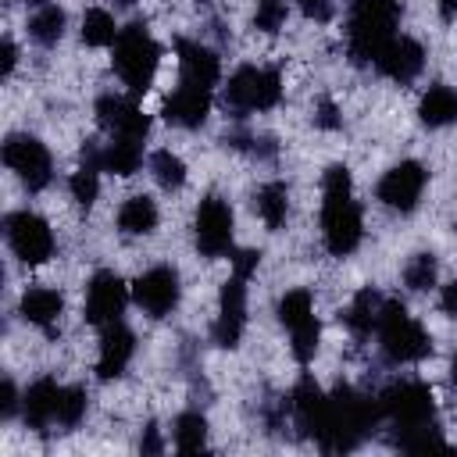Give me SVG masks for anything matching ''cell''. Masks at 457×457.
Here are the masks:
<instances>
[{
    "instance_id": "obj_1",
    "label": "cell",
    "mask_w": 457,
    "mask_h": 457,
    "mask_svg": "<svg viewBox=\"0 0 457 457\" xmlns=\"http://www.w3.org/2000/svg\"><path fill=\"white\" fill-rule=\"evenodd\" d=\"M321 239L332 257H350L364 239V211L346 164H328L321 175Z\"/></svg>"
},
{
    "instance_id": "obj_2",
    "label": "cell",
    "mask_w": 457,
    "mask_h": 457,
    "mask_svg": "<svg viewBox=\"0 0 457 457\" xmlns=\"http://www.w3.org/2000/svg\"><path fill=\"white\" fill-rule=\"evenodd\" d=\"M382 407H378V396H364L350 386H336L328 393V407H325V425L318 432V446L325 453H346V450H357L378 425H382Z\"/></svg>"
},
{
    "instance_id": "obj_3",
    "label": "cell",
    "mask_w": 457,
    "mask_h": 457,
    "mask_svg": "<svg viewBox=\"0 0 457 457\" xmlns=\"http://www.w3.org/2000/svg\"><path fill=\"white\" fill-rule=\"evenodd\" d=\"M403 7L396 0H350L346 21V54L357 68L375 64V57L396 39Z\"/></svg>"
},
{
    "instance_id": "obj_4",
    "label": "cell",
    "mask_w": 457,
    "mask_h": 457,
    "mask_svg": "<svg viewBox=\"0 0 457 457\" xmlns=\"http://www.w3.org/2000/svg\"><path fill=\"white\" fill-rule=\"evenodd\" d=\"M382 418L393 425V446L414 432L436 428V396L421 378H400L378 393Z\"/></svg>"
},
{
    "instance_id": "obj_5",
    "label": "cell",
    "mask_w": 457,
    "mask_h": 457,
    "mask_svg": "<svg viewBox=\"0 0 457 457\" xmlns=\"http://www.w3.org/2000/svg\"><path fill=\"white\" fill-rule=\"evenodd\" d=\"M111 64L132 96H143L154 86V75L161 64V43L150 36L146 21H129L118 32L114 46H111Z\"/></svg>"
},
{
    "instance_id": "obj_6",
    "label": "cell",
    "mask_w": 457,
    "mask_h": 457,
    "mask_svg": "<svg viewBox=\"0 0 457 457\" xmlns=\"http://www.w3.org/2000/svg\"><path fill=\"white\" fill-rule=\"evenodd\" d=\"M378 350L389 364H418L432 353V336L421 328V321H414L403 307V300H382L378 311Z\"/></svg>"
},
{
    "instance_id": "obj_7",
    "label": "cell",
    "mask_w": 457,
    "mask_h": 457,
    "mask_svg": "<svg viewBox=\"0 0 457 457\" xmlns=\"http://www.w3.org/2000/svg\"><path fill=\"white\" fill-rule=\"evenodd\" d=\"M278 100H282V79L275 68L243 64L225 82V111H232V118H246L253 111H271Z\"/></svg>"
},
{
    "instance_id": "obj_8",
    "label": "cell",
    "mask_w": 457,
    "mask_h": 457,
    "mask_svg": "<svg viewBox=\"0 0 457 457\" xmlns=\"http://www.w3.org/2000/svg\"><path fill=\"white\" fill-rule=\"evenodd\" d=\"M278 321L289 332V350L296 364H311L318 353V339H321V325L314 314V296L307 289H289L278 300Z\"/></svg>"
},
{
    "instance_id": "obj_9",
    "label": "cell",
    "mask_w": 457,
    "mask_h": 457,
    "mask_svg": "<svg viewBox=\"0 0 457 457\" xmlns=\"http://www.w3.org/2000/svg\"><path fill=\"white\" fill-rule=\"evenodd\" d=\"M0 154H4V164L14 171V179L29 193H43L54 182V157L43 139H36L29 132H11L0 146Z\"/></svg>"
},
{
    "instance_id": "obj_10",
    "label": "cell",
    "mask_w": 457,
    "mask_h": 457,
    "mask_svg": "<svg viewBox=\"0 0 457 457\" xmlns=\"http://www.w3.org/2000/svg\"><path fill=\"white\" fill-rule=\"evenodd\" d=\"M232 232H236V218H232L228 200L218 193H207L196 207V218H193V239H196L200 257H207V261L232 257V250H236Z\"/></svg>"
},
{
    "instance_id": "obj_11",
    "label": "cell",
    "mask_w": 457,
    "mask_h": 457,
    "mask_svg": "<svg viewBox=\"0 0 457 457\" xmlns=\"http://www.w3.org/2000/svg\"><path fill=\"white\" fill-rule=\"evenodd\" d=\"M4 239H7L11 253H14L21 264H29V268L46 264V261L54 257V250H57L46 218H39L36 211H11V214L4 218Z\"/></svg>"
},
{
    "instance_id": "obj_12",
    "label": "cell",
    "mask_w": 457,
    "mask_h": 457,
    "mask_svg": "<svg viewBox=\"0 0 457 457\" xmlns=\"http://www.w3.org/2000/svg\"><path fill=\"white\" fill-rule=\"evenodd\" d=\"M132 300H136V307H139L146 318H154V321L168 318V314L179 307V300H182V278H179V271H175L171 264L146 268V271L132 282Z\"/></svg>"
},
{
    "instance_id": "obj_13",
    "label": "cell",
    "mask_w": 457,
    "mask_h": 457,
    "mask_svg": "<svg viewBox=\"0 0 457 457\" xmlns=\"http://www.w3.org/2000/svg\"><path fill=\"white\" fill-rule=\"evenodd\" d=\"M129 296H132V289L125 286V278H121L118 271L100 268V271H93V278H89V286H86L82 318H86L89 325H96V328H107V325L121 321Z\"/></svg>"
},
{
    "instance_id": "obj_14",
    "label": "cell",
    "mask_w": 457,
    "mask_h": 457,
    "mask_svg": "<svg viewBox=\"0 0 457 457\" xmlns=\"http://www.w3.org/2000/svg\"><path fill=\"white\" fill-rule=\"evenodd\" d=\"M425 182H428V171H425L421 161H400V164H393V168L378 179L375 200H378L382 207L396 211V214H411V211L418 207L421 193H425Z\"/></svg>"
},
{
    "instance_id": "obj_15",
    "label": "cell",
    "mask_w": 457,
    "mask_h": 457,
    "mask_svg": "<svg viewBox=\"0 0 457 457\" xmlns=\"http://www.w3.org/2000/svg\"><path fill=\"white\" fill-rule=\"evenodd\" d=\"M243 328H246V278L232 275L218 289V314L211 325V339L221 350H236L243 339Z\"/></svg>"
},
{
    "instance_id": "obj_16",
    "label": "cell",
    "mask_w": 457,
    "mask_h": 457,
    "mask_svg": "<svg viewBox=\"0 0 457 457\" xmlns=\"http://www.w3.org/2000/svg\"><path fill=\"white\" fill-rule=\"evenodd\" d=\"M93 111H96V121L107 136H125V139H139V143L150 136V118L129 96L104 93V96H96Z\"/></svg>"
},
{
    "instance_id": "obj_17",
    "label": "cell",
    "mask_w": 457,
    "mask_h": 457,
    "mask_svg": "<svg viewBox=\"0 0 457 457\" xmlns=\"http://www.w3.org/2000/svg\"><path fill=\"white\" fill-rule=\"evenodd\" d=\"M175 54H179V82L214 93V86L221 82L218 54L200 39H175Z\"/></svg>"
},
{
    "instance_id": "obj_18",
    "label": "cell",
    "mask_w": 457,
    "mask_h": 457,
    "mask_svg": "<svg viewBox=\"0 0 457 457\" xmlns=\"http://www.w3.org/2000/svg\"><path fill=\"white\" fill-rule=\"evenodd\" d=\"M425 68V46L411 36H396L389 39V46L375 57V71L393 79L396 86H411Z\"/></svg>"
},
{
    "instance_id": "obj_19",
    "label": "cell",
    "mask_w": 457,
    "mask_h": 457,
    "mask_svg": "<svg viewBox=\"0 0 457 457\" xmlns=\"http://www.w3.org/2000/svg\"><path fill=\"white\" fill-rule=\"evenodd\" d=\"M289 400H293V428H296L303 439H318V432H321V425H325L328 393H321V386L303 371L300 382L293 386Z\"/></svg>"
},
{
    "instance_id": "obj_20",
    "label": "cell",
    "mask_w": 457,
    "mask_h": 457,
    "mask_svg": "<svg viewBox=\"0 0 457 457\" xmlns=\"http://www.w3.org/2000/svg\"><path fill=\"white\" fill-rule=\"evenodd\" d=\"M132 353H136V336H132L121 321H114V325L100 328L96 378H100V382H114V378H121V375H125V368H129V361H132Z\"/></svg>"
},
{
    "instance_id": "obj_21",
    "label": "cell",
    "mask_w": 457,
    "mask_h": 457,
    "mask_svg": "<svg viewBox=\"0 0 457 457\" xmlns=\"http://www.w3.org/2000/svg\"><path fill=\"white\" fill-rule=\"evenodd\" d=\"M61 389L64 386H57V378H36L29 389H25V396H21V418H25V425L32 428V432H39V436H46L54 425H57V403H61Z\"/></svg>"
},
{
    "instance_id": "obj_22",
    "label": "cell",
    "mask_w": 457,
    "mask_h": 457,
    "mask_svg": "<svg viewBox=\"0 0 457 457\" xmlns=\"http://www.w3.org/2000/svg\"><path fill=\"white\" fill-rule=\"evenodd\" d=\"M164 121L175 129H200L211 114V89H196V86H175V93H168L164 107H161Z\"/></svg>"
},
{
    "instance_id": "obj_23",
    "label": "cell",
    "mask_w": 457,
    "mask_h": 457,
    "mask_svg": "<svg viewBox=\"0 0 457 457\" xmlns=\"http://www.w3.org/2000/svg\"><path fill=\"white\" fill-rule=\"evenodd\" d=\"M18 314H21L29 325L43 328V332L54 339V336L61 332L64 296H61L57 289H50V286H29V289L21 293V300H18Z\"/></svg>"
},
{
    "instance_id": "obj_24",
    "label": "cell",
    "mask_w": 457,
    "mask_h": 457,
    "mask_svg": "<svg viewBox=\"0 0 457 457\" xmlns=\"http://www.w3.org/2000/svg\"><path fill=\"white\" fill-rule=\"evenodd\" d=\"M100 171H104V164H100V143L96 139H86L82 161H79V168L68 179V193H71V200L82 211H89L96 204V196H100Z\"/></svg>"
},
{
    "instance_id": "obj_25",
    "label": "cell",
    "mask_w": 457,
    "mask_h": 457,
    "mask_svg": "<svg viewBox=\"0 0 457 457\" xmlns=\"http://www.w3.org/2000/svg\"><path fill=\"white\" fill-rule=\"evenodd\" d=\"M382 293L375 289V286H364V289H357L353 293V300L339 311V321L350 328V336L353 339H368L371 332H375V325H378V311H382Z\"/></svg>"
},
{
    "instance_id": "obj_26",
    "label": "cell",
    "mask_w": 457,
    "mask_h": 457,
    "mask_svg": "<svg viewBox=\"0 0 457 457\" xmlns=\"http://www.w3.org/2000/svg\"><path fill=\"white\" fill-rule=\"evenodd\" d=\"M100 164L111 175H136L143 164V143L139 139H125V136H111L107 143H100Z\"/></svg>"
},
{
    "instance_id": "obj_27",
    "label": "cell",
    "mask_w": 457,
    "mask_h": 457,
    "mask_svg": "<svg viewBox=\"0 0 457 457\" xmlns=\"http://www.w3.org/2000/svg\"><path fill=\"white\" fill-rule=\"evenodd\" d=\"M157 221H161V211L146 193H136L118 207V232L121 236H150L157 228Z\"/></svg>"
},
{
    "instance_id": "obj_28",
    "label": "cell",
    "mask_w": 457,
    "mask_h": 457,
    "mask_svg": "<svg viewBox=\"0 0 457 457\" xmlns=\"http://www.w3.org/2000/svg\"><path fill=\"white\" fill-rule=\"evenodd\" d=\"M253 207H257V218H261L271 232H278V228L286 225V218H289V186L278 182V179L264 182V186L253 193Z\"/></svg>"
},
{
    "instance_id": "obj_29",
    "label": "cell",
    "mask_w": 457,
    "mask_h": 457,
    "mask_svg": "<svg viewBox=\"0 0 457 457\" xmlns=\"http://www.w3.org/2000/svg\"><path fill=\"white\" fill-rule=\"evenodd\" d=\"M418 118L425 129H443L450 121H457V93L450 86H428V93L418 104Z\"/></svg>"
},
{
    "instance_id": "obj_30",
    "label": "cell",
    "mask_w": 457,
    "mask_h": 457,
    "mask_svg": "<svg viewBox=\"0 0 457 457\" xmlns=\"http://www.w3.org/2000/svg\"><path fill=\"white\" fill-rule=\"evenodd\" d=\"M64 25H68L64 7H57V4H39L36 14L29 18V39H32L36 46H57L61 36H64Z\"/></svg>"
},
{
    "instance_id": "obj_31",
    "label": "cell",
    "mask_w": 457,
    "mask_h": 457,
    "mask_svg": "<svg viewBox=\"0 0 457 457\" xmlns=\"http://www.w3.org/2000/svg\"><path fill=\"white\" fill-rule=\"evenodd\" d=\"M171 443L179 453H200L207 450V418L200 411H182L171 425Z\"/></svg>"
},
{
    "instance_id": "obj_32",
    "label": "cell",
    "mask_w": 457,
    "mask_h": 457,
    "mask_svg": "<svg viewBox=\"0 0 457 457\" xmlns=\"http://www.w3.org/2000/svg\"><path fill=\"white\" fill-rule=\"evenodd\" d=\"M221 143L232 146V150H239V154H246V157H253V161H275V157H278V143H275V136H268V132L232 129V132L221 136Z\"/></svg>"
},
{
    "instance_id": "obj_33",
    "label": "cell",
    "mask_w": 457,
    "mask_h": 457,
    "mask_svg": "<svg viewBox=\"0 0 457 457\" xmlns=\"http://www.w3.org/2000/svg\"><path fill=\"white\" fill-rule=\"evenodd\" d=\"M118 25H114V14L107 7H89L82 14V43L86 46H114L118 39Z\"/></svg>"
},
{
    "instance_id": "obj_34",
    "label": "cell",
    "mask_w": 457,
    "mask_h": 457,
    "mask_svg": "<svg viewBox=\"0 0 457 457\" xmlns=\"http://www.w3.org/2000/svg\"><path fill=\"white\" fill-rule=\"evenodd\" d=\"M150 175L164 193H179L186 186V161L171 150H157L150 157Z\"/></svg>"
},
{
    "instance_id": "obj_35",
    "label": "cell",
    "mask_w": 457,
    "mask_h": 457,
    "mask_svg": "<svg viewBox=\"0 0 457 457\" xmlns=\"http://www.w3.org/2000/svg\"><path fill=\"white\" fill-rule=\"evenodd\" d=\"M436 275H439V261H436V253H428V250L414 253V257L403 264V286H407L411 293H428V289L436 286Z\"/></svg>"
},
{
    "instance_id": "obj_36",
    "label": "cell",
    "mask_w": 457,
    "mask_h": 457,
    "mask_svg": "<svg viewBox=\"0 0 457 457\" xmlns=\"http://www.w3.org/2000/svg\"><path fill=\"white\" fill-rule=\"evenodd\" d=\"M89 411V393L82 386H64L61 389V403H57V428L71 432Z\"/></svg>"
},
{
    "instance_id": "obj_37",
    "label": "cell",
    "mask_w": 457,
    "mask_h": 457,
    "mask_svg": "<svg viewBox=\"0 0 457 457\" xmlns=\"http://www.w3.org/2000/svg\"><path fill=\"white\" fill-rule=\"evenodd\" d=\"M286 14H289V11H286L282 0H261V4H257V14H253V29L275 36V32L286 25Z\"/></svg>"
},
{
    "instance_id": "obj_38",
    "label": "cell",
    "mask_w": 457,
    "mask_h": 457,
    "mask_svg": "<svg viewBox=\"0 0 457 457\" xmlns=\"http://www.w3.org/2000/svg\"><path fill=\"white\" fill-rule=\"evenodd\" d=\"M314 125L318 129H328V132L343 129V114H339V107L328 96H318V104H314Z\"/></svg>"
},
{
    "instance_id": "obj_39",
    "label": "cell",
    "mask_w": 457,
    "mask_h": 457,
    "mask_svg": "<svg viewBox=\"0 0 457 457\" xmlns=\"http://www.w3.org/2000/svg\"><path fill=\"white\" fill-rule=\"evenodd\" d=\"M232 275H243V278H250L253 271H257V264H261V250H232Z\"/></svg>"
},
{
    "instance_id": "obj_40",
    "label": "cell",
    "mask_w": 457,
    "mask_h": 457,
    "mask_svg": "<svg viewBox=\"0 0 457 457\" xmlns=\"http://www.w3.org/2000/svg\"><path fill=\"white\" fill-rule=\"evenodd\" d=\"M18 407H21V396H18L14 382H11V378H4V386H0V418H4V421H11V418L18 414Z\"/></svg>"
},
{
    "instance_id": "obj_41",
    "label": "cell",
    "mask_w": 457,
    "mask_h": 457,
    "mask_svg": "<svg viewBox=\"0 0 457 457\" xmlns=\"http://www.w3.org/2000/svg\"><path fill=\"white\" fill-rule=\"evenodd\" d=\"M296 4L311 21H328L336 14V0H296Z\"/></svg>"
},
{
    "instance_id": "obj_42",
    "label": "cell",
    "mask_w": 457,
    "mask_h": 457,
    "mask_svg": "<svg viewBox=\"0 0 457 457\" xmlns=\"http://www.w3.org/2000/svg\"><path fill=\"white\" fill-rule=\"evenodd\" d=\"M14 64H18V46H14L11 36H4V43H0V79H11Z\"/></svg>"
},
{
    "instance_id": "obj_43",
    "label": "cell",
    "mask_w": 457,
    "mask_h": 457,
    "mask_svg": "<svg viewBox=\"0 0 457 457\" xmlns=\"http://www.w3.org/2000/svg\"><path fill=\"white\" fill-rule=\"evenodd\" d=\"M139 450H143V453H164V443H161V428H157L154 421L143 428V436H139Z\"/></svg>"
},
{
    "instance_id": "obj_44",
    "label": "cell",
    "mask_w": 457,
    "mask_h": 457,
    "mask_svg": "<svg viewBox=\"0 0 457 457\" xmlns=\"http://www.w3.org/2000/svg\"><path fill=\"white\" fill-rule=\"evenodd\" d=\"M439 311H443L446 318H457V278L443 286V293H439Z\"/></svg>"
},
{
    "instance_id": "obj_45",
    "label": "cell",
    "mask_w": 457,
    "mask_h": 457,
    "mask_svg": "<svg viewBox=\"0 0 457 457\" xmlns=\"http://www.w3.org/2000/svg\"><path fill=\"white\" fill-rule=\"evenodd\" d=\"M439 18L443 21H453L457 18V0H439Z\"/></svg>"
},
{
    "instance_id": "obj_46",
    "label": "cell",
    "mask_w": 457,
    "mask_h": 457,
    "mask_svg": "<svg viewBox=\"0 0 457 457\" xmlns=\"http://www.w3.org/2000/svg\"><path fill=\"white\" fill-rule=\"evenodd\" d=\"M450 382H453V389H457V353L450 357Z\"/></svg>"
},
{
    "instance_id": "obj_47",
    "label": "cell",
    "mask_w": 457,
    "mask_h": 457,
    "mask_svg": "<svg viewBox=\"0 0 457 457\" xmlns=\"http://www.w3.org/2000/svg\"><path fill=\"white\" fill-rule=\"evenodd\" d=\"M114 4H118V7H132L136 0H114Z\"/></svg>"
},
{
    "instance_id": "obj_48",
    "label": "cell",
    "mask_w": 457,
    "mask_h": 457,
    "mask_svg": "<svg viewBox=\"0 0 457 457\" xmlns=\"http://www.w3.org/2000/svg\"><path fill=\"white\" fill-rule=\"evenodd\" d=\"M25 4H46V0H25Z\"/></svg>"
},
{
    "instance_id": "obj_49",
    "label": "cell",
    "mask_w": 457,
    "mask_h": 457,
    "mask_svg": "<svg viewBox=\"0 0 457 457\" xmlns=\"http://www.w3.org/2000/svg\"><path fill=\"white\" fill-rule=\"evenodd\" d=\"M196 4H207V0H196Z\"/></svg>"
}]
</instances>
